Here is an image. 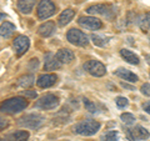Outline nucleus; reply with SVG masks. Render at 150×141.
<instances>
[{
    "mask_svg": "<svg viewBox=\"0 0 150 141\" xmlns=\"http://www.w3.org/2000/svg\"><path fill=\"white\" fill-rule=\"evenodd\" d=\"M143 109H144L145 112H148V114L150 115V101L144 102V104H143Z\"/></svg>",
    "mask_w": 150,
    "mask_h": 141,
    "instance_id": "nucleus-31",
    "label": "nucleus"
},
{
    "mask_svg": "<svg viewBox=\"0 0 150 141\" xmlns=\"http://www.w3.org/2000/svg\"><path fill=\"white\" fill-rule=\"evenodd\" d=\"M9 126V121L5 119V117L0 116V130H5Z\"/></svg>",
    "mask_w": 150,
    "mask_h": 141,
    "instance_id": "nucleus-30",
    "label": "nucleus"
},
{
    "mask_svg": "<svg viewBox=\"0 0 150 141\" xmlns=\"http://www.w3.org/2000/svg\"><path fill=\"white\" fill-rule=\"evenodd\" d=\"M29 140V133L24 130H19L15 133L9 134L4 141H28Z\"/></svg>",
    "mask_w": 150,
    "mask_h": 141,
    "instance_id": "nucleus-20",
    "label": "nucleus"
},
{
    "mask_svg": "<svg viewBox=\"0 0 150 141\" xmlns=\"http://www.w3.org/2000/svg\"><path fill=\"white\" fill-rule=\"evenodd\" d=\"M28 106V101L25 100L24 97L21 96H15L11 99H8V100L3 101L0 104V111L4 112V114H18L23 110H25Z\"/></svg>",
    "mask_w": 150,
    "mask_h": 141,
    "instance_id": "nucleus-1",
    "label": "nucleus"
},
{
    "mask_svg": "<svg viewBox=\"0 0 150 141\" xmlns=\"http://www.w3.org/2000/svg\"><path fill=\"white\" fill-rule=\"evenodd\" d=\"M59 104L60 99L58 96L54 94H46L38 99V101L35 102V107L40 110H54L59 106Z\"/></svg>",
    "mask_w": 150,
    "mask_h": 141,
    "instance_id": "nucleus-4",
    "label": "nucleus"
},
{
    "mask_svg": "<svg viewBox=\"0 0 150 141\" xmlns=\"http://www.w3.org/2000/svg\"><path fill=\"white\" fill-rule=\"evenodd\" d=\"M128 137L133 141L146 140L150 137V133L145 128H143V126L137 125V126H134V128L128 130Z\"/></svg>",
    "mask_w": 150,
    "mask_h": 141,
    "instance_id": "nucleus-11",
    "label": "nucleus"
},
{
    "mask_svg": "<svg viewBox=\"0 0 150 141\" xmlns=\"http://www.w3.org/2000/svg\"><path fill=\"white\" fill-rule=\"evenodd\" d=\"M115 102H116V106L120 107V109H124V107H126V106L129 105V100H128L126 97H124V96H119V97H116Z\"/></svg>",
    "mask_w": 150,
    "mask_h": 141,
    "instance_id": "nucleus-28",
    "label": "nucleus"
},
{
    "mask_svg": "<svg viewBox=\"0 0 150 141\" xmlns=\"http://www.w3.org/2000/svg\"><path fill=\"white\" fill-rule=\"evenodd\" d=\"M138 25L144 32L150 30V11L143 14V15L138 19Z\"/></svg>",
    "mask_w": 150,
    "mask_h": 141,
    "instance_id": "nucleus-23",
    "label": "nucleus"
},
{
    "mask_svg": "<svg viewBox=\"0 0 150 141\" xmlns=\"http://www.w3.org/2000/svg\"><path fill=\"white\" fill-rule=\"evenodd\" d=\"M6 18V15L4 13H0V20H1V19H5Z\"/></svg>",
    "mask_w": 150,
    "mask_h": 141,
    "instance_id": "nucleus-33",
    "label": "nucleus"
},
{
    "mask_svg": "<svg viewBox=\"0 0 150 141\" xmlns=\"http://www.w3.org/2000/svg\"><path fill=\"white\" fill-rule=\"evenodd\" d=\"M101 125L95 120H83L75 125L74 131L81 136H93L100 130Z\"/></svg>",
    "mask_w": 150,
    "mask_h": 141,
    "instance_id": "nucleus-2",
    "label": "nucleus"
},
{
    "mask_svg": "<svg viewBox=\"0 0 150 141\" xmlns=\"http://www.w3.org/2000/svg\"><path fill=\"white\" fill-rule=\"evenodd\" d=\"M86 13L90 14V15H103L108 19H111L112 16L110 15V13L112 11V8L110 5H105V4H95V5H91L86 9Z\"/></svg>",
    "mask_w": 150,
    "mask_h": 141,
    "instance_id": "nucleus-10",
    "label": "nucleus"
},
{
    "mask_svg": "<svg viewBox=\"0 0 150 141\" xmlns=\"http://www.w3.org/2000/svg\"><path fill=\"white\" fill-rule=\"evenodd\" d=\"M120 119L126 125H133L135 123V116L133 114H130V112H124V114H121Z\"/></svg>",
    "mask_w": 150,
    "mask_h": 141,
    "instance_id": "nucleus-25",
    "label": "nucleus"
},
{
    "mask_svg": "<svg viewBox=\"0 0 150 141\" xmlns=\"http://www.w3.org/2000/svg\"><path fill=\"white\" fill-rule=\"evenodd\" d=\"M140 91H142L143 95H145V96H150V84H148V82L143 84L142 87H140Z\"/></svg>",
    "mask_w": 150,
    "mask_h": 141,
    "instance_id": "nucleus-29",
    "label": "nucleus"
},
{
    "mask_svg": "<svg viewBox=\"0 0 150 141\" xmlns=\"http://www.w3.org/2000/svg\"><path fill=\"white\" fill-rule=\"evenodd\" d=\"M14 32H15V25L11 24L10 21H4L1 25H0V36L9 39Z\"/></svg>",
    "mask_w": 150,
    "mask_h": 141,
    "instance_id": "nucleus-21",
    "label": "nucleus"
},
{
    "mask_svg": "<svg viewBox=\"0 0 150 141\" xmlns=\"http://www.w3.org/2000/svg\"><path fill=\"white\" fill-rule=\"evenodd\" d=\"M145 59L148 60V64L150 65V55H145Z\"/></svg>",
    "mask_w": 150,
    "mask_h": 141,
    "instance_id": "nucleus-34",
    "label": "nucleus"
},
{
    "mask_svg": "<svg viewBox=\"0 0 150 141\" xmlns=\"http://www.w3.org/2000/svg\"><path fill=\"white\" fill-rule=\"evenodd\" d=\"M56 11V6L51 0H40L36 9V15L40 20H45L50 16H53Z\"/></svg>",
    "mask_w": 150,
    "mask_h": 141,
    "instance_id": "nucleus-5",
    "label": "nucleus"
},
{
    "mask_svg": "<svg viewBox=\"0 0 150 141\" xmlns=\"http://www.w3.org/2000/svg\"><path fill=\"white\" fill-rule=\"evenodd\" d=\"M13 46L15 49V53L18 56H21L23 54H25L28 49L30 46V40L29 37L25 36V35H19L16 36L15 39L13 41Z\"/></svg>",
    "mask_w": 150,
    "mask_h": 141,
    "instance_id": "nucleus-9",
    "label": "nucleus"
},
{
    "mask_svg": "<svg viewBox=\"0 0 150 141\" xmlns=\"http://www.w3.org/2000/svg\"><path fill=\"white\" fill-rule=\"evenodd\" d=\"M67 39L70 44H73L75 46H80V48H84V46H88L89 44V39L88 36L84 34L81 30L79 29H70L68 32H67Z\"/></svg>",
    "mask_w": 150,
    "mask_h": 141,
    "instance_id": "nucleus-6",
    "label": "nucleus"
},
{
    "mask_svg": "<svg viewBox=\"0 0 150 141\" xmlns=\"http://www.w3.org/2000/svg\"><path fill=\"white\" fill-rule=\"evenodd\" d=\"M120 55H121V58H123L126 63H129L131 65H139V63H140L139 56L135 55L133 51H130L128 49H121L120 50Z\"/></svg>",
    "mask_w": 150,
    "mask_h": 141,
    "instance_id": "nucleus-19",
    "label": "nucleus"
},
{
    "mask_svg": "<svg viewBox=\"0 0 150 141\" xmlns=\"http://www.w3.org/2000/svg\"><path fill=\"white\" fill-rule=\"evenodd\" d=\"M84 69L91 76H95V78H101L106 74L105 65L100 61H98V60H89V61H86L84 64Z\"/></svg>",
    "mask_w": 150,
    "mask_h": 141,
    "instance_id": "nucleus-7",
    "label": "nucleus"
},
{
    "mask_svg": "<svg viewBox=\"0 0 150 141\" xmlns=\"http://www.w3.org/2000/svg\"><path fill=\"white\" fill-rule=\"evenodd\" d=\"M45 117L40 114H26L18 120V124L25 129L36 130L44 124Z\"/></svg>",
    "mask_w": 150,
    "mask_h": 141,
    "instance_id": "nucleus-3",
    "label": "nucleus"
},
{
    "mask_svg": "<svg viewBox=\"0 0 150 141\" xmlns=\"http://www.w3.org/2000/svg\"><path fill=\"white\" fill-rule=\"evenodd\" d=\"M62 66V64L59 63V60L56 59V56L53 53H48L44 58V70L45 71H53Z\"/></svg>",
    "mask_w": 150,
    "mask_h": 141,
    "instance_id": "nucleus-13",
    "label": "nucleus"
},
{
    "mask_svg": "<svg viewBox=\"0 0 150 141\" xmlns=\"http://www.w3.org/2000/svg\"><path fill=\"white\" fill-rule=\"evenodd\" d=\"M55 56L60 64H70L75 59V55L70 49H60L55 54Z\"/></svg>",
    "mask_w": 150,
    "mask_h": 141,
    "instance_id": "nucleus-16",
    "label": "nucleus"
},
{
    "mask_svg": "<svg viewBox=\"0 0 150 141\" xmlns=\"http://www.w3.org/2000/svg\"><path fill=\"white\" fill-rule=\"evenodd\" d=\"M35 82V76L33 74H26V75H23L18 79V86H20L23 89H26V87H30L34 85Z\"/></svg>",
    "mask_w": 150,
    "mask_h": 141,
    "instance_id": "nucleus-22",
    "label": "nucleus"
},
{
    "mask_svg": "<svg viewBox=\"0 0 150 141\" xmlns=\"http://www.w3.org/2000/svg\"><path fill=\"white\" fill-rule=\"evenodd\" d=\"M38 0H18L16 5L19 11L23 14H30L33 11V9L35 6V3Z\"/></svg>",
    "mask_w": 150,
    "mask_h": 141,
    "instance_id": "nucleus-17",
    "label": "nucleus"
},
{
    "mask_svg": "<svg viewBox=\"0 0 150 141\" xmlns=\"http://www.w3.org/2000/svg\"><path fill=\"white\" fill-rule=\"evenodd\" d=\"M74 16H75V10H73V9H65V10L62 11V14L59 15L58 25H59V26H65V25H68L69 23L73 20Z\"/></svg>",
    "mask_w": 150,
    "mask_h": 141,
    "instance_id": "nucleus-18",
    "label": "nucleus"
},
{
    "mask_svg": "<svg viewBox=\"0 0 150 141\" xmlns=\"http://www.w3.org/2000/svg\"><path fill=\"white\" fill-rule=\"evenodd\" d=\"M119 140V133L115 130H110L103 136V141H118Z\"/></svg>",
    "mask_w": 150,
    "mask_h": 141,
    "instance_id": "nucleus-24",
    "label": "nucleus"
},
{
    "mask_svg": "<svg viewBox=\"0 0 150 141\" xmlns=\"http://www.w3.org/2000/svg\"><path fill=\"white\" fill-rule=\"evenodd\" d=\"M78 24L80 26H83L84 29H88V30H99L103 27L101 20H99V19L95 18V16H90V15L79 18Z\"/></svg>",
    "mask_w": 150,
    "mask_h": 141,
    "instance_id": "nucleus-8",
    "label": "nucleus"
},
{
    "mask_svg": "<svg viewBox=\"0 0 150 141\" xmlns=\"http://www.w3.org/2000/svg\"><path fill=\"white\" fill-rule=\"evenodd\" d=\"M23 94H24V95L25 96H29V97H36V92L35 91H24V92H23Z\"/></svg>",
    "mask_w": 150,
    "mask_h": 141,
    "instance_id": "nucleus-32",
    "label": "nucleus"
},
{
    "mask_svg": "<svg viewBox=\"0 0 150 141\" xmlns=\"http://www.w3.org/2000/svg\"><path fill=\"white\" fill-rule=\"evenodd\" d=\"M114 74L116 75V76H119L120 79H123V80H125V81H128V82H137L138 80H139L137 74H134L133 71H130V70L125 69V68L116 69Z\"/></svg>",
    "mask_w": 150,
    "mask_h": 141,
    "instance_id": "nucleus-14",
    "label": "nucleus"
},
{
    "mask_svg": "<svg viewBox=\"0 0 150 141\" xmlns=\"http://www.w3.org/2000/svg\"><path fill=\"white\" fill-rule=\"evenodd\" d=\"M56 80H58V76H56L55 74H43L38 78L36 85L41 89H48V87H51L53 85H55Z\"/></svg>",
    "mask_w": 150,
    "mask_h": 141,
    "instance_id": "nucleus-12",
    "label": "nucleus"
},
{
    "mask_svg": "<svg viewBox=\"0 0 150 141\" xmlns=\"http://www.w3.org/2000/svg\"><path fill=\"white\" fill-rule=\"evenodd\" d=\"M91 40H93L94 45L100 46V48H104V46L106 45V41H105L104 39H103V37L98 36V35H91Z\"/></svg>",
    "mask_w": 150,
    "mask_h": 141,
    "instance_id": "nucleus-27",
    "label": "nucleus"
},
{
    "mask_svg": "<svg viewBox=\"0 0 150 141\" xmlns=\"http://www.w3.org/2000/svg\"><path fill=\"white\" fill-rule=\"evenodd\" d=\"M149 41H150V37H149Z\"/></svg>",
    "mask_w": 150,
    "mask_h": 141,
    "instance_id": "nucleus-36",
    "label": "nucleus"
},
{
    "mask_svg": "<svg viewBox=\"0 0 150 141\" xmlns=\"http://www.w3.org/2000/svg\"><path fill=\"white\" fill-rule=\"evenodd\" d=\"M56 30V25L54 21H45L44 24H41L38 27V34L43 37H49L55 32Z\"/></svg>",
    "mask_w": 150,
    "mask_h": 141,
    "instance_id": "nucleus-15",
    "label": "nucleus"
},
{
    "mask_svg": "<svg viewBox=\"0 0 150 141\" xmlns=\"http://www.w3.org/2000/svg\"><path fill=\"white\" fill-rule=\"evenodd\" d=\"M0 141H3V140H1V139H0Z\"/></svg>",
    "mask_w": 150,
    "mask_h": 141,
    "instance_id": "nucleus-35",
    "label": "nucleus"
},
{
    "mask_svg": "<svg viewBox=\"0 0 150 141\" xmlns=\"http://www.w3.org/2000/svg\"><path fill=\"white\" fill-rule=\"evenodd\" d=\"M83 102H84V106H85V109L89 111V112H91V114H95V112L98 111V107H96V105L94 104L93 101H90L89 99H84L83 100Z\"/></svg>",
    "mask_w": 150,
    "mask_h": 141,
    "instance_id": "nucleus-26",
    "label": "nucleus"
}]
</instances>
